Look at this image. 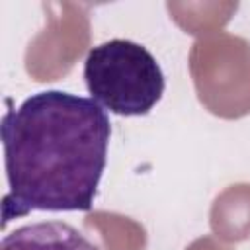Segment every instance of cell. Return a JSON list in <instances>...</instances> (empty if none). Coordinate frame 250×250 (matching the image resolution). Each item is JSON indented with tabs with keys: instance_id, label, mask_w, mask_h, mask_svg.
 I'll return each instance as SVG.
<instances>
[{
	"instance_id": "2",
	"label": "cell",
	"mask_w": 250,
	"mask_h": 250,
	"mask_svg": "<svg viewBox=\"0 0 250 250\" xmlns=\"http://www.w3.org/2000/svg\"><path fill=\"white\" fill-rule=\"evenodd\" d=\"M90 98L121 117L146 115L162 98L166 80L154 55L129 39L92 47L84 61Z\"/></svg>"
},
{
	"instance_id": "3",
	"label": "cell",
	"mask_w": 250,
	"mask_h": 250,
	"mask_svg": "<svg viewBox=\"0 0 250 250\" xmlns=\"http://www.w3.org/2000/svg\"><path fill=\"white\" fill-rule=\"evenodd\" d=\"M0 250H100L76 227L62 221H39L4 234Z\"/></svg>"
},
{
	"instance_id": "1",
	"label": "cell",
	"mask_w": 250,
	"mask_h": 250,
	"mask_svg": "<svg viewBox=\"0 0 250 250\" xmlns=\"http://www.w3.org/2000/svg\"><path fill=\"white\" fill-rule=\"evenodd\" d=\"M111 123L92 98L43 90L2 117L6 227L31 211H90L107 162Z\"/></svg>"
}]
</instances>
